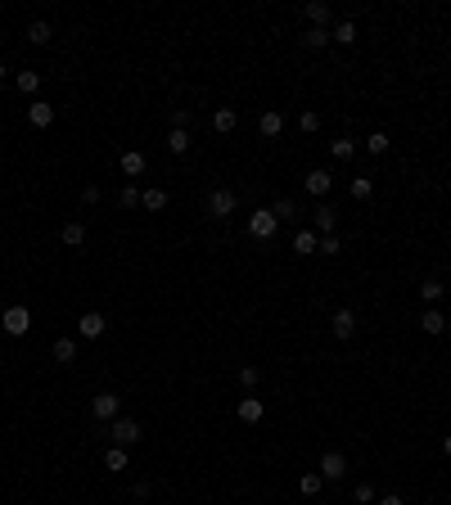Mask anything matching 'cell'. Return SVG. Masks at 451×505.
Segmentation results:
<instances>
[{
	"label": "cell",
	"instance_id": "27",
	"mask_svg": "<svg viewBox=\"0 0 451 505\" xmlns=\"http://www.w3.org/2000/svg\"><path fill=\"white\" fill-rule=\"evenodd\" d=\"M330 153H334V158H339V162H348V158H352V153H356V140L339 136V140H334V145H330Z\"/></svg>",
	"mask_w": 451,
	"mask_h": 505
},
{
	"label": "cell",
	"instance_id": "21",
	"mask_svg": "<svg viewBox=\"0 0 451 505\" xmlns=\"http://www.w3.org/2000/svg\"><path fill=\"white\" fill-rule=\"evenodd\" d=\"M19 90H23V95H36V90H41V73H36V68H23V73H19Z\"/></svg>",
	"mask_w": 451,
	"mask_h": 505
},
{
	"label": "cell",
	"instance_id": "17",
	"mask_svg": "<svg viewBox=\"0 0 451 505\" xmlns=\"http://www.w3.org/2000/svg\"><path fill=\"white\" fill-rule=\"evenodd\" d=\"M330 41H334L330 27H307V32H302V45H307V50H325Z\"/></svg>",
	"mask_w": 451,
	"mask_h": 505
},
{
	"label": "cell",
	"instance_id": "6",
	"mask_svg": "<svg viewBox=\"0 0 451 505\" xmlns=\"http://www.w3.org/2000/svg\"><path fill=\"white\" fill-rule=\"evenodd\" d=\"M235 212V190H212L208 194V217H230Z\"/></svg>",
	"mask_w": 451,
	"mask_h": 505
},
{
	"label": "cell",
	"instance_id": "43",
	"mask_svg": "<svg viewBox=\"0 0 451 505\" xmlns=\"http://www.w3.org/2000/svg\"><path fill=\"white\" fill-rule=\"evenodd\" d=\"M442 456H451V433H447V438H442Z\"/></svg>",
	"mask_w": 451,
	"mask_h": 505
},
{
	"label": "cell",
	"instance_id": "2",
	"mask_svg": "<svg viewBox=\"0 0 451 505\" xmlns=\"http://www.w3.org/2000/svg\"><path fill=\"white\" fill-rule=\"evenodd\" d=\"M276 230H280V221H276V212H271V208H258V212L248 217V235L262 239V244H271V239H276Z\"/></svg>",
	"mask_w": 451,
	"mask_h": 505
},
{
	"label": "cell",
	"instance_id": "25",
	"mask_svg": "<svg viewBox=\"0 0 451 505\" xmlns=\"http://www.w3.org/2000/svg\"><path fill=\"white\" fill-rule=\"evenodd\" d=\"M140 204L149 208V212H162V208H167V190H145V194H140Z\"/></svg>",
	"mask_w": 451,
	"mask_h": 505
},
{
	"label": "cell",
	"instance_id": "12",
	"mask_svg": "<svg viewBox=\"0 0 451 505\" xmlns=\"http://www.w3.org/2000/svg\"><path fill=\"white\" fill-rule=\"evenodd\" d=\"M302 19H307V27H330V5H325V0H312V5L302 10Z\"/></svg>",
	"mask_w": 451,
	"mask_h": 505
},
{
	"label": "cell",
	"instance_id": "9",
	"mask_svg": "<svg viewBox=\"0 0 451 505\" xmlns=\"http://www.w3.org/2000/svg\"><path fill=\"white\" fill-rule=\"evenodd\" d=\"M77 330H82V338H104L108 321L99 312H82V321H77Z\"/></svg>",
	"mask_w": 451,
	"mask_h": 505
},
{
	"label": "cell",
	"instance_id": "40",
	"mask_svg": "<svg viewBox=\"0 0 451 505\" xmlns=\"http://www.w3.org/2000/svg\"><path fill=\"white\" fill-rule=\"evenodd\" d=\"M82 204H99V185H86V190H82Z\"/></svg>",
	"mask_w": 451,
	"mask_h": 505
},
{
	"label": "cell",
	"instance_id": "3",
	"mask_svg": "<svg viewBox=\"0 0 451 505\" xmlns=\"http://www.w3.org/2000/svg\"><path fill=\"white\" fill-rule=\"evenodd\" d=\"M108 433H113V447H136V442L145 438V429H140L136 419H127V415L113 419V424H108Z\"/></svg>",
	"mask_w": 451,
	"mask_h": 505
},
{
	"label": "cell",
	"instance_id": "38",
	"mask_svg": "<svg viewBox=\"0 0 451 505\" xmlns=\"http://www.w3.org/2000/svg\"><path fill=\"white\" fill-rule=\"evenodd\" d=\"M172 131H190V108H172Z\"/></svg>",
	"mask_w": 451,
	"mask_h": 505
},
{
	"label": "cell",
	"instance_id": "5",
	"mask_svg": "<svg viewBox=\"0 0 451 505\" xmlns=\"http://www.w3.org/2000/svg\"><path fill=\"white\" fill-rule=\"evenodd\" d=\"M302 185H307V194H316V199H321V204H325V194L334 190V172H330V167H312V172H307V181H302Z\"/></svg>",
	"mask_w": 451,
	"mask_h": 505
},
{
	"label": "cell",
	"instance_id": "15",
	"mask_svg": "<svg viewBox=\"0 0 451 505\" xmlns=\"http://www.w3.org/2000/svg\"><path fill=\"white\" fill-rule=\"evenodd\" d=\"M262 415H267L262 397H244V402H239V419H244V424H262Z\"/></svg>",
	"mask_w": 451,
	"mask_h": 505
},
{
	"label": "cell",
	"instance_id": "24",
	"mask_svg": "<svg viewBox=\"0 0 451 505\" xmlns=\"http://www.w3.org/2000/svg\"><path fill=\"white\" fill-rule=\"evenodd\" d=\"M258 127H262V136H280V131H284V118H280L276 108H267V113H262V122H258Z\"/></svg>",
	"mask_w": 451,
	"mask_h": 505
},
{
	"label": "cell",
	"instance_id": "22",
	"mask_svg": "<svg viewBox=\"0 0 451 505\" xmlns=\"http://www.w3.org/2000/svg\"><path fill=\"white\" fill-rule=\"evenodd\" d=\"M54 361H59V366H73V361H77V343H73V338H59V343H54Z\"/></svg>",
	"mask_w": 451,
	"mask_h": 505
},
{
	"label": "cell",
	"instance_id": "29",
	"mask_svg": "<svg viewBox=\"0 0 451 505\" xmlns=\"http://www.w3.org/2000/svg\"><path fill=\"white\" fill-rule=\"evenodd\" d=\"M64 244H68V248L86 244V226H82V221H68V226H64Z\"/></svg>",
	"mask_w": 451,
	"mask_h": 505
},
{
	"label": "cell",
	"instance_id": "14",
	"mask_svg": "<svg viewBox=\"0 0 451 505\" xmlns=\"http://www.w3.org/2000/svg\"><path fill=\"white\" fill-rule=\"evenodd\" d=\"M419 330H424V334H433V338H442V334H447V321H442V312H438V307H429V312L419 316Z\"/></svg>",
	"mask_w": 451,
	"mask_h": 505
},
{
	"label": "cell",
	"instance_id": "36",
	"mask_svg": "<svg viewBox=\"0 0 451 505\" xmlns=\"http://www.w3.org/2000/svg\"><path fill=\"white\" fill-rule=\"evenodd\" d=\"M118 204H122V208H140V190H136V185H122Z\"/></svg>",
	"mask_w": 451,
	"mask_h": 505
},
{
	"label": "cell",
	"instance_id": "41",
	"mask_svg": "<svg viewBox=\"0 0 451 505\" xmlns=\"http://www.w3.org/2000/svg\"><path fill=\"white\" fill-rule=\"evenodd\" d=\"M375 505H406V501H402V496L398 492H388V496H379V501Z\"/></svg>",
	"mask_w": 451,
	"mask_h": 505
},
{
	"label": "cell",
	"instance_id": "11",
	"mask_svg": "<svg viewBox=\"0 0 451 505\" xmlns=\"http://www.w3.org/2000/svg\"><path fill=\"white\" fill-rule=\"evenodd\" d=\"M118 172L131 176V181H136V176H145V153H140V149H127V153L118 158Z\"/></svg>",
	"mask_w": 451,
	"mask_h": 505
},
{
	"label": "cell",
	"instance_id": "18",
	"mask_svg": "<svg viewBox=\"0 0 451 505\" xmlns=\"http://www.w3.org/2000/svg\"><path fill=\"white\" fill-rule=\"evenodd\" d=\"M442 293H447V289H442V280H438V275H429L424 284H419V298L429 302V307H438V302H442Z\"/></svg>",
	"mask_w": 451,
	"mask_h": 505
},
{
	"label": "cell",
	"instance_id": "16",
	"mask_svg": "<svg viewBox=\"0 0 451 505\" xmlns=\"http://www.w3.org/2000/svg\"><path fill=\"white\" fill-rule=\"evenodd\" d=\"M239 127V113L235 108H217L212 113V131H221V136H230V131Z\"/></svg>",
	"mask_w": 451,
	"mask_h": 505
},
{
	"label": "cell",
	"instance_id": "10",
	"mask_svg": "<svg viewBox=\"0 0 451 505\" xmlns=\"http://www.w3.org/2000/svg\"><path fill=\"white\" fill-rule=\"evenodd\" d=\"M334 221H339L334 204H316V212H312V226H316V235H334Z\"/></svg>",
	"mask_w": 451,
	"mask_h": 505
},
{
	"label": "cell",
	"instance_id": "20",
	"mask_svg": "<svg viewBox=\"0 0 451 505\" xmlns=\"http://www.w3.org/2000/svg\"><path fill=\"white\" fill-rule=\"evenodd\" d=\"M330 36H334V41H339V45H352V41H356V23H352V19L334 23V27H330Z\"/></svg>",
	"mask_w": 451,
	"mask_h": 505
},
{
	"label": "cell",
	"instance_id": "34",
	"mask_svg": "<svg viewBox=\"0 0 451 505\" xmlns=\"http://www.w3.org/2000/svg\"><path fill=\"white\" fill-rule=\"evenodd\" d=\"M352 496H356L361 505H375V501H379V492H375L370 483H356V487H352Z\"/></svg>",
	"mask_w": 451,
	"mask_h": 505
},
{
	"label": "cell",
	"instance_id": "8",
	"mask_svg": "<svg viewBox=\"0 0 451 505\" xmlns=\"http://www.w3.org/2000/svg\"><path fill=\"white\" fill-rule=\"evenodd\" d=\"M330 330H334V338H352V334H356V312H352V307H339L334 321H330Z\"/></svg>",
	"mask_w": 451,
	"mask_h": 505
},
{
	"label": "cell",
	"instance_id": "7",
	"mask_svg": "<svg viewBox=\"0 0 451 505\" xmlns=\"http://www.w3.org/2000/svg\"><path fill=\"white\" fill-rule=\"evenodd\" d=\"M90 410H95V419H108V424H113V419H118V393H95V397H90Z\"/></svg>",
	"mask_w": 451,
	"mask_h": 505
},
{
	"label": "cell",
	"instance_id": "19",
	"mask_svg": "<svg viewBox=\"0 0 451 505\" xmlns=\"http://www.w3.org/2000/svg\"><path fill=\"white\" fill-rule=\"evenodd\" d=\"M316 248H321V235H316V230H298V235H293V253H316Z\"/></svg>",
	"mask_w": 451,
	"mask_h": 505
},
{
	"label": "cell",
	"instance_id": "37",
	"mask_svg": "<svg viewBox=\"0 0 451 505\" xmlns=\"http://www.w3.org/2000/svg\"><path fill=\"white\" fill-rule=\"evenodd\" d=\"M239 384H244V388H258L262 384V370L258 366H244V370H239Z\"/></svg>",
	"mask_w": 451,
	"mask_h": 505
},
{
	"label": "cell",
	"instance_id": "35",
	"mask_svg": "<svg viewBox=\"0 0 451 505\" xmlns=\"http://www.w3.org/2000/svg\"><path fill=\"white\" fill-rule=\"evenodd\" d=\"M316 253H330V258H334V253H343V239H339V235H321V248H316Z\"/></svg>",
	"mask_w": 451,
	"mask_h": 505
},
{
	"label": "cell",
	"instance_id": "26",
	"mask_svg": "<svg viewBox=\"0 0 451 505\" xmlns=\"http://www.w3.org/2000/svg\"><path fill=\"white\" fill-rule=\"evenodd\" d=\"M104 469H113V473H122V469H127V447H108Z\"/></svg>",
	"mask_w": 451,
	"mask_h": 505
},
{
	"label": "cell",
	"instance_id": "1",
	"mask_svg": "<svg viewBox=\"0 0 451 505\" xmlns=\"http://www.w3.org/2000/svg\"><path fill=\"white\" fill-rule=\"evenodd\" d=\"M0 325H5V334H10V338H23V334L32 330V312H27L23 302H14V307H5Z\"/></svg>",
	"mask_w": 451,
	"mask_h": 505
},
{
	"label": "cell",
	"instance_id": "32",
	"mask_svg": "<svg viewBox=\"0 0 451 505\" xmlns=\"http://www.w3.org/2000/svg\"><path fill=\"white\" fill-rule=\"evenodd\" d=\"M321 483H325L321 473H302V478H298V492L302 496H316V492H321Z\"/></svg>",
	"mask_w": 451,
	"mask_h": 505
},
{
	"label": "cell",
	"instance_id": "28",
	"mask_svg": "<svg viewBox=\"0 0 451 505\" xmlns=\"http://www.w3.org/2000/svg\"><path fill=\"white\" fill-rule=\"evenodd\" d=\"M50 36H54V27H50V23H41V19H36L32 27H27V41H32V45H45Z\"/></svg>",
	"mask_w": 451,
	"mask_h": 505
},
{
	"label": "cell",
	"instance_id": "39",
	"mask_svg": "<svg viewBox=\"0 0 451 505\" xmlns=\"http://www.w3.org/2000/svg\"><path fill=\"white\" fill-rule=\"evenodd\" d=\"M370 153H388V136H384V131H375V136H370Z\"/></svg>",
	"mask_w": 451,
	"mask_h": 505
},
{
	"label": "cell",
	"instance_id": "33",
	"mask_svg": "<svg viewBox=\"0 0 451 505\" xmlns=\"http://www.w3.org/2000/svg\"><path fill=\"white\" fill-rule=\"evenodd\" d=\"M271 212H276V221H284V217H293V212H298V204H293L289 194H280V199H276V208H271Z\"/></svg>",
	"mask_w": 451,
	"mask_h": 505
},
{
	"label": "cell",
	"instance_id": "13",
	"mask_svg": "<svg viewBox=\"0 0 451 505\" xmlns=\"http://www.w3.org/2000/svg\"><path fill=\"white\" fill-rule=\"evenodd\" d=\"M27 122H32V127H50V122H54V108L45 104V99H32V104H27Z\"/></svg>",
	"mask_w": 451,
	"mask_h": 505
},
{
	"label": "cell",
	"instance_id": "42",
	"mask_svg": "<svg viewBox=\"0 0 451 505\" xmlns=\"http://www.w3.org/2000/svg\"><path fill=\"white\" fill-rule=\"evenodd\" d=\"M5 77H10V68L0 64V95H5Z\"/></svg>",
	"mask_w": 451,
	"mask_h": 505
},
{
	"label": "cell",
	"instance_id": "23",
	"mask_svg": "<svg viewBox=\"0 0 451 505\" xmlns=\"http://www.w3.org/2000/svg\"><path fill=\"white\" fill-rule=\"evenodd\" d=\"M370 190H375V181H370V176H352V185H348V194H352L356 204H365V199H370Z\"/></svg>",
	"mask_w": 451,
	"mask_h": 505
},
{
	"label": "cell",
	"instance_id": "4",
	"mask_svg": "<svg viewBox=\"0 0 451 505\" xmlns=\"http://www.w3.org/2000/svg\"><path fill=\"white\" fill-rule=\"evenodd\" d=\"M316 473H321V478H330V483H339V478L348 473V456H343V452H325L321 465H316Z\"/></svg>",
	"mask_w": 451,
	"mask_h": 505
},
{
	"label": "cell",
	"instance_id": "31",
	"mask_svg": "<svg viewBox=\"0 0 451 505\" xmlns=\"http://www.w3.org/2000/svg\"><path fill=\"white\" fill-rule=\"evenodd\" d=\"M167 149H172L176 158H181V153H190V131H172V136H167Z\"/></svg>",
	"mask_w": 451,
	"mask_h": 505
},
{
	"label": "cell",
	"instance_id": "30",
	"mask_svg": "<svg viewBox=\"0 0 451 505\" xmlns=\"http://www.w3.org/2000/svg\"><path fill=\"white\" fill-rule=\"evenodd\" d=\"M298 131L316 136V131H321V113H312V108H302V113H298Z\"/></svg>",
	"mask_w": 451,
	"mask_h": 505
}]
</instances>
